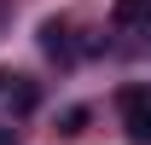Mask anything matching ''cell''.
I'll return each mask as SVG.
<instances>
[{
    "label": "cell",
    "mask_w": 151,
    "mask_h": 145,
    "mask_svg": "<svg viewBox=\"0 0 151 145\" xmlns=\"http://www.w3.org/2000/svg\"><path fill=\"white\" fill-rule=\"evenodd\" d=\"M0 29H6V0H0Z\"/></svg>",
    "instance_id": "cell-6"
},
{
    "label": "cell",
    "mask_w": 151,
    "mask_h": 145,
    "mask_svg": "<svg viewBox=\"0 0 151 145\" xmlns=\"http://www.w3.org/2000/svg\"><path fill=\"white\" fill-rule=\"evenodd\" d=\"M35 105H41L35 81H23V75H0V110H6V116H29Z\"/></svg>",
    "instance_id": "cell-2"
},
{
    "label": "cell",
    "mask_w": 151,
    "mask_h": 145,
    "mask_svg": "<svg viewBox=\"0 0 151 145\" xmlns=\"http://www.w3.org/2000/svg\"><path fill=\"white\" fill-rule=\"evenodd\" d=\"M41 47H47L52 58H64V52H70V23H64V18H47V23H41Z\"/></svg>",
    "instance_id": "cell-4"
},
{
    "label": "cell",
    "mask_w": 151,
    "mask_h": 145,
    "mask_svg": "<svg viewBox=\"0 0 151 145\" xmlns=\"http://www.w3.org/2000/svg\"><path fill=\"white\" fill-rule=\"evenodd\" d=\"M0 145H18V128L12 122H0Z\"/></svg>",
    "instance_id": "cell-5"
},
{
    "label": "cell",
    "mask_w": 151,
    "mask_h": 145,
    "mask_svg": "<svg viewBox=\"0 0 151 145\" xmlns=\"http://www.w3.org/2000/svg\"><path fill=\"white\" fill-rule=\"evenodd\" d=\"M116 29L122 35H151V0H116Z\"/></svg>",
    "instance_id": "cell-3"
},
{
    "label": "cell",
    "mask_w": 151,
    "mask_h": 145,
    "mask_svg": "<svg viewBox=\"0 0 151 145\" xmlns=\"http://www.w3.org/2000/svg\"><path fill=\"white\" fill-rule=\"evenodd\" d=\"M116 105H122V128H128V139L151 145V87H128Z\"/></svg>",
    "instance_id": "cell-1"
}]
</instances>
